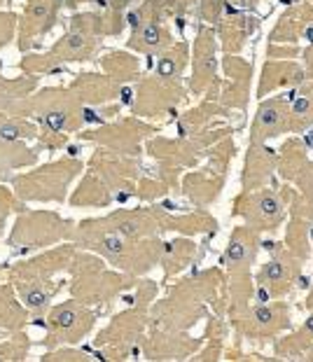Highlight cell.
<instances>
[{"label": "cell", "mask_w": 313, "mask_h": 362, "mask_svg": "<svg viewBox=\"0 0 313 362\" xmlns=\"http://www.w3.org/2000/svg\"><path fill=\"white\" fill-rule=\"evenodd\" d=\"M211 311L227 318L223 267H206L175 281L162 299L152 302L150 325L189 332Z\"/></svg>", "instance_id": "6da1fadb"}, {"label": "cell", "mask_w": 313, "mask_h": 362, "mask_svg": "<svg viewBox=\"0 0 313 362\" xmlns=\"http://www.w3.org/2000/svg\"><path fill=\"white\" fill-rule=\"evenodd\" d=\"M71 243L78 245L80 250H89L103 257L112 269L143 279L159 267L164 238H129L119 234L101 215V218H85L75 222Z\"/></svg>", "instance_id": "7a4b0ae2"}, {"label": "cell", "mask_w": 313, "mask_h": 362, "mask_svg": "<svg viewBox=\"0 0 313 362\" xmlns=\"http://www.w3.org/2000/svg\"><path fill=\"white\" fill-rule=\"evenodd\" d=\"M103 40L105 28L101 12H71L64 35L54 40V45L45 52L21 54V59L17 61V71L24 75L42 78V75H57L66 71L71 64H89V61H96L98 52L103 47Z\"/></svg>", "instance_id": "3957f363"}, {"label": "cell", "mask_w": 313, "mask_h": 362, "mask_svg": "<svg viewBox=\"0 0 313 362\" xmlns=\"http://www.w3.org/2000/svg\"><path fill=\"white\" fill-rule=\"evenodd\" d=\"M159 295V283L138 279L134 285V297L126 309L114 313L110 322L101 327L91 341L96 360L122 362L141 356L143 337L150 327V306Z\"/></svg>", "instance_id": "277c9868"}, {"label": "cell", "mask_w": 313, "mask_h": 362, "mask_svg": "<svg viewBox=\"0 0 313 362\" xmlns=\"http://www.w3.org/2000/svg\"><path fill=\"white\" fill-rule=\"evenodd\" d=\"M136 281V276L112 269L103 257L80 248L68 267V295L101 315L110 313L114 302L124 292L134 290Z\"/></svg>", "instance_id": "5b68a950"}, {"label": "cell", "mask_w": 313, "mask_h": 362, "mask_svg": "<svg viewBox=\"0 0 313 362\" xmlns=\"http://www.w3.org/2000/svg\"><path fill=\"white\" fill-rule=\"evenodd\" d=\"M227 134H232V131L213 127V129L199 131V134L175 136V138L152 136L150 141L145 143V152L155 161L157 175L169 185L173 192V189H180L182 173L194 168L201 159H206L208 150Z\"/></svg>", "instance_id": "8992f818"}, {"label": "cell", "mask_w": 313, "mask_h": 362, "mask_svg": "<svg viewBox=\"0 0 313 362\" xmlns=\"http://www.w3.org/2000/svg\"><path fill=\"white\" fill-rule=\"evenodd\" d=\"M85 171V161L75 152L52 159L47 164H35L24 171L14 173L10 187L24 204H68L73 182Z\"/></svg>", "instance_id": "52a82bcc"}, {"label": "cell", "mask_w": 313, "mask_h": 362, "mask_svg": "<svg viewBox=\"0 0 313 362\" xmlns=\"http://www.w3.org/2000/svg\"><path fill=\"white\" fill-rule=\"evenodd\" d=\"M75 222L78 220L64 218L61 213L47 211V208H26L14 215L10 234H7V250L12 257H26L71 241Z\"/></svg>", "instance_id": "ba28073f"}, {"label": "cell", "mask_w": 313, "mask_h": 362, "mask_svg": "<svg viewBox=\"0 0 313 362\" xmlns=\"http://www.w3.org/2000/svg\"><path fill=\"white\" fill-rule=\"evenodd\" d=\"M26 117L49 134L73 136L87 129L85 103L71 87H37L26 103Z\"/></svg>", "instance_id": "9c48e42d"}, {"label": "cell", "mask_w": 313, "mask_h": 362, "mask_svg": "<svg viewBox=\"0 0 313 362\" xmlns=\"http://www.w3.org/2000/svg\"><path fill=\"white\" fill-rule=\"evenodd\" d=\"M307 152V143L300 136L285 141L278 150L276 173L283 180L280 192L288 202V213L313 222V161Z\"/></svg>", "instance_id": "30bf717a"}, {"label": "cell", "mask_w": 313, "mask_h": 362, "mask_svg": "<svg viewBox=\"0 0 313 362\" xmlns=\"http://www.w3.org/2000/svg\"><path fill=\"white\" fill-rule=\"evenodd\" d=\"M236 145L232 136H225L213 145L206 155V161L201 168H189L182 173L180 178V192L187 199V204L194 208H211L223 194L227 175H229V164L234 159Z\"/></svg>", "instance_id": "8fae6325"}, {"label": "cell", "mask_w": 313, "mask_h": 362, "mask_svg": "<svg viewBox=\"0 0 313 362\" xmlns=\"http://www.w3.org/2000/svg\"><path fill=\"white\" fill-rule=\"evenodd\" d=\"M269 257L253 274L255 279V302H269V299H285L295 285L307 288L309 281H304V264L297 255H293L283 241H262Z\"/></svg>", "instance_id": "7c38bea8"}, {"label": "cell", "mask_w": 313, "mask_h": 362, "mask_svg": "<svg viewBox=\"0 0 313 362\" xmlns=\"http://www.w3.org/2000/svg\"><path fill=\"white\" fill-rule=\"evenodd\" d=\"M227 322L236 341L269 344L293 327V309L285 299L253 302L248 309L229 315Z\"/></svg>", "instance_id": "4fadbf2b"}, {"label": "cell", "mask_w": 313, "mask_h": 362, "mask_svg": "<svg viewBox=\"0 0 313 362\" xmlns=\"http://www.w3.org/2000/svg\"><path fill=\"white\" fill-rule=\"evenodd\" d=\"M98 318H101V313L96 309L73 297L66 302H57L49 306L47 315H45V337L35 344L42 346L45 351L59 349V346H78L94 332Z\"/></svg>", "instance_id": "5bb4252c"}, {"label": "cell", "mask_w": 313, "mask_h": 362, "mask_svg": "<svg viewBox=\"0 0 313 362\" xmlns=\"http://www.w3.org/2000/svg\"><path fill=\"white\" fill-rule=\"evenodd\" d=\"M232 218L243 220V225L259 234H273L285 225L288 202L276 185H264L250 192L241 189L232 202Z\"/></svg>", "instance_id": "9a60e30c"}, {"label": "cell", "mask_w": 313, "mask_h": 362, "mask_svg": "<svg viewBox=\"0 0 313 362\" xmlns=\"http://www.w3.org/2000/svg\"><path fill=\"white\" fill-rule=\"evenodd\" d=\"M159 134L157 124H150L141 117H122V119H110L105 124L98 127H89L85 131H80V141L82 143H91L96 148H105L112 150L117 155H126V157H141L143 145L150 141L152 136Z\"/></svg>", "instance_id": "2e32d148"}, {"label": "cell", "mask_w": 313, "mask_h": 362, "mask_svg": "<svg viewBox=\"0 0 313 362\" xmlns=\"http://www.w3.org/2000/svg\"><path fill=\"white\" fill-rule=\"evenodd\" d=\"M189 89L182 80L164 78L152 71L148 78L136 82L134 89H129V107L131 115L141 119H155L159 115H173L178 105L187 101Z\"/></svg>", "instance_id": "e0dca14e"}, {"label": "cell", "mask_w": 313, "mask_h": 362, "mask_svg": "<svg viewBox=\"0 0 313 362\" xmlns=\"http://www.w3.org/2000/svg\"><path fill=\"white\" fill-rule=\"evenodd\" d=\"M85 168L103 180L105 187L112 192L114 204H124L136 197V185L145 171L141 166V157L117 155V152L105 148H96L91 152Z\"/></svg>", "instance_id": "ac0fdd59"}, {"label": "cell", "mask_w": 313, "mask_h": 362, "mask_svg": "<svg viewBox=\"0 0 313 362\" xmlns=\"http://www.w3.org/2000/svg\"><path fill=\"white\" fill-rule=\"evenodd\" d=\"M78 252V245L71 241H64L52 248H45L33 255L17 257V262H3L0 269L5 274V281L10 283H24V281H49L61 274H68V267Z\"/></svg>", "instance_id": "d6986e66"}, {"label": "cell", "mask_w": 313, "mask_h": 362, "mask_svg": "<svg viewBox=\"0 0 313 362\" xmlns=\"http://www.w3.org/2000/svg\"><path fill=\"white\" fill-rule=\"evenodd\" d=\"M64 0H26L17 24V49L28 54L40 49L42 40L61 24Z\"/></svg>", "instance_id": "ffe728a7"}, {"label": "cell", "mask_w": 313, "mask_h": 362, "mask_svg": "<svg viewBox=\"0 0 313 362\" xmlns=\"http://www.w3.org/2000/svg\"><path fill=\"white\" fill-rule=\"evenodd\" d=\"M218 35L215 28L208 24H199L194 33L192 49H189V59H192V73H189L187 89L189 94L203 96L211 89V84L218 80Z\"/></svg>", "instance_id": "44dd1931"}, {"label": "cell", "mask_w": 313, "mask_h": 362, "mask_svg": "<svg viewBox=\"0 0 313 362\" xmlns=\"http://www.w3.org/2000/svg\"><path fill=\"white\" fill-rule=\"evenodd\" d=\"M201 349V337L196 339L189 332H175L150 325L143 337L141 356L145 360L169 362V360H192V356Z\"/></svg>", "instance_id": "7402d4cb"}, {"label": "cell", "mask_w": 313, "mask_h": 362, "mask_svg": "<svg viewBox=\"0 0 313 362\" xmlns=\"http://www.w3.org/2000/svg\"><path fill=\"white\" fill-rule=\"evenodd\" d=\"M223 71L225 78L215 80L218 101L227 110H246L250 98V78H253V61L241 59L239 54H225L223 57Z\"/></svg>", "instance_id": "603a6c76"}, {"label": "cell", "mask_w": 313, "mask_h": 362, "mask_svg": "<svg viewBox=\"0 0 313 362\" xmlns=\"http://www.w3.org/2000/svg\"><path fill=\"white\" fill-rule=\"evenodd\" d=\"M259 250H262V234L248 225H239L229 234V241L220 255V267L227 276H248L257 264Z\"/></svg>", "instance_id": "cb8c5ba5"}, {"label": "cell", "mask_w": 313, "mask_h": 362, "mask_svg": "<svg viewBox=\"0 0 313 362\" xmlns=\"http://www.w3.org/2000/svg\"><path fill=\"white\" fill-rule=\"evenodd\" d=\"M155 213L162 225V232H173L180 236H215L218 234V220L208 213V208H194V211L173 213L171 206H164L162 202H155Z\"/></svg>", "instance_id": "d4e9b609"}, {"label": "cell", "mask_w": 313, "mask_h": 362, "mask_svg": "<svg viewBox=\"0 0 313 362\" xmlns=\"http://www.w3.org/2000/svg\"><path fill=\"white\" fill-rule=\"evenodd\" d=\"M290 134L288 124V94L266 96L259 101L253 124H250L248 143H269L273 138Z\"/></svg>", "instance_id": "484cf974"}, {"label": "cell", "mask_w": 313, "mask_h": 362, "mask_svg": "<svg viewBox=\"0 0 313 362\" xmlns=\"http://www.w3.org/2000/svg\"><path fill=\"white\" fill-rule=\"evenodd\" d=\"M68 87H71L73 94L85 103V107L108 105L122 96H129V87H119V84L112 82L103 71H85V73L73 75Z\"/></svg>", "instance_id": "4316f807"}, {"label": "cell", "mask_w": 313, "mask_h": 362, "mask_svg": "<svg viewBox=\"0 0 313 362\" xmlns=\"http://www.w3.org/2000/svg\"><path fill=\"white\" fill-rule=\"evenodd\" d=\"M213 28H215L218 45L223 54H241L248 40L253 37V33L259 28V19L250 12L227 7L225 14Z\"/></svg>", "instance_id": "83f0119b"}, {"label": "cell", "mask_w": 313, "mask_h": 362, "mask_svg": "<svg viewBox=\"0 0 313 362\" xmlns=\"http://www.w3.org/2000/svg\"><path fill=\"white\" fill-rule=\"evenodd\" d=\"M307 80V71L295 59H266L257 82V98L262 101L266 96H273L276 91H290Z\"/></svg>", "instance_id": "f1b7e54d"}, {"label": "cell", "mask_w": 313, "mask_h": 362, "mask_svg": "<svg viewBox=\"0 0 313 362\" xmlns=\"http://www.w3.org/2000/svg\"><path fill=\"white\" fill-rule=\"evenodd\" d=\"M119 234L129 238H152L162 236V225L155 213V206H138V208H112L110 213L103 215Z\"/></svg>", "instance_id": "f546056e"}, {"label": "cell", "mask_w": 313, "mask_h": 362, "mask_svg": "<svg viewBox=\"0 0 313 362\" xmlns=\"http://www.w3.org/2000/svg\"><path fill=\"white\" fill-rule=\"evenodd\" d=\"M206 248L196 243L192 236H173L162 245V257H159V267H162V279L169 283L175 276L187 272L189 267L196 264L203 257Z\"/></svg>", "instance_id": "4dcf8cb0"}, {"label": "cell", "mask_w": 313, "mask_h": 362, "mask_svg": "<svg viewBox=\"0 0 313 362\" xmlns=\"http://www.w3.org/2000/svg\"><path fill=\"white\" fill-rule=\"evenodd\" d=\"M278 152L271 150L266 143H248L246 161L241 171V189H259L264 185H271L273 173H276Z\"/></svg>", "instance_id": "1f68e13d"}, {"label": "cell", "mask_w": 313, "mask_h": 362, "mask_svg": "<svg viewBox=\"0 0 313 362\" xmlns=\"http://www.w3.org/2000/svg\"><path fill=\"white\" fill-rule=\"evenodd\" d=\"M14 290L21 299V304L26 306L30 313V320H42L47 315L52 302L68 290V279H49V281H24V283H12Z\"/></svg>", "instance_id": "d6a6232c"}, {"label": "cell", "mask_w": 313, "mask_h": 362, "mask_svg": "<svg viewBox=\"0 0 313 362\" xmlns=\"http://www.w3.org/2000/svg\"><path fill=\"white\" fill-rule=\"evenodd\" d=\"M173 42H175V35H173L171 21L157 19V21H150V24L131 28V35H129L124 47L129 52L138 54V57H159V54H164Z\"/></svg>", "instance_id": "836d02e7"}, {"label": "cell", "mask_w": 313, "mask_h": 362, "mask_svg": "<svg viewBox=\"0 0 313 362\" xmlns=\"http://www.w3.org/2000/svg\"><path fill=\"white\" fill-rule=\"evenodd\" d=\"M313 24V5L311 3H293L280 14L276 26L269 33V45H285V47H297L304 33Z\"/></svg>", "instance_id": "e575fe53"}, {"label": "cell", "mask_w": 313, "mask_h": 362, "mask_svg": "<svg viewBox=\"0 0 313 362\" xmlns=\"http://www.w3.org/2000/svg\"><path fill=\"white\" fill-rule=\"evenodd\" d=\"M37 87H40V78L35 75L21 73L19 78H0V110L26 117V103Z\"/></svg>", "instance_id": "d590c367"}, {"label": "cell", "mask_w": 313, "mask_h": 362, "mask_svg": "<svg viewBox=\"0 0 313 362\" xmlns=\"http://www.w3.org/2000/svg\"><path fill=\"white\" fill-rule=\"evenodd\" d=\"M30 322V313L14 290L10 281L0 283V339L17 334L26 329Z\"/></svg>", "instance_id": "8d00e7d4"}, {"label": "cell", "mask_w": 313, "mask_h": 362, "mask_svg": "<svg viewBox=\"0 0 313 362\" xmlns=\"http://www.w3.org/2000/svg\"><path fill=\"white\" fill-rule=\"evenodd\" d=\"M313 351V309L307 322L273 339V360H309Z\"/></svg>", "instance_id": "74e56055"}, {"label": "cell", "mask_w": 313, "mask_h": 362, "mask_svg": "<svg viewBox=\"0 0 313 362\" xmlns=\"http://www.w3.org/2000/svg\"><path fill=\"white\" fill-rule=\"evenodd\" d=\"M288 94V124L290 134L300 136L313 129V78L300 87L285 91Z\"/></svg>", "instance_id": "f35d334b"}, {"label": "cell", "mask_w": 313, "mask_h": 362, "mask_svg": "<svg viewBox=\"0 0 313 362\" xmlns=\"http://www.w3.org/2000/svg\"><path fill=\"white\" fill-rule=\"evenodd\" d=\"M68 204L73 208H110L114 204V197L96 173H91L89 168H85V173L80 175L78 185L71 189Z\"/></svg>", "instance_id": "ab89813d"}, {"label": "cell", "mask_w": 313, "mask_h": 362, "mask_svg": "<svg viewBox=\"0 0 313 362\" xmlns=\"http://www.w3.org/2000/svg\"><path fill=\"white\" fill-rule=\"evenodd\" d=\"M40 148L24 141H0V182H7L17 171L37 164Z\"/></svg>", "instance_id": "60d3db41"}, {"label": "cell", "mask_w": 313, "mask_h": 362, "mask_svg": "<svg viewBox=\"0 0 313 362\" xmlns=\"http://www.w3.org/2000/svg\"><path fill=\"white\" fill-rule=\"evenodd\" d=\"M98 71H103L119 87H129L141 75V59L129 49H112L103 59H98Z\"/></svg>", "instance_id": "b9f144b4"}, {"label": "cell", "mask_w": 313, "mask_h": 362, "mask_svg": "<svg viewBox=\"0 0 313 362\" xmlns=\"http://www.w3.org/2000/svg\"><path fill=\"white\" fill-rule=\"evenodd\" d=\"M206 329L201 337V349L194 353L192 360L196 362H215L225 356V341H227V332H229V322L218 313H208L206 315Z\"/></svg>", "instance_id": "7bdbcfd3"}, {"label": "cell", "mask_w": 313, "mask_h": 362, "mask_svg": "<svg viewBox=\"0 0 313 362\" xmlns=\"http://www.w3.org/2000/svg\"><path fill=\"white\" fill-rule=\"evenodd\" d=\"M283 245L293 255H297L302 262H307L313 252V222L307 218H300V215H290Z\"/></svg>", "instance_id": "ee69618b"}, {"label": "cell", "mask_w": 313, "mask_h": 362, "mask_svg": "<svg viewBox=\"0 0 313 362\" xmlns=\"http://www.w3.org/2000/svg\"><path fill=\"white\" fill-rule=\"evenodd\" d=\"M37 124L28 117H17L0 110V141H24L35 143L37 138Z\"/></svg>", "instance_id": "f6af8a7d"}, {"label": "cell", "mask_w": 313, "mask_h": 362, "mask_svg": "<svg viewBox=\"0 0 313 362\" xmlns=\"http://www.w3.org/2000/svg\"><path fill=\"white\" fill-rule=\"evenodd\" d=\"M136 3H138V0H108V7L101 12L105 37H119L122 35V30L126 28V14Z\"/></svg>", "instance_id": "bcb514c9"}, {"label": "cell", "mask_w": 313, "mask_h": 362, "mask_svg": "<svg viewBox=\"0 0 313 362\" xmlns=\"http://www.w3.org/2000/svg\"><path fill=\"white\" fill-rule=\"evenodd\" d=\"M35 346L26 329L17 334L0 339V362H24L30 358V349Z\"/></svg>", "instance_id": "7dc6e473"}, {"label": "cell", "mask_w": 313, "mask_h": 362, "mask_svg": "<svg viewBox=\"0 0 313 362\" xmlns=\"http://www.w3.org/2000/svg\"><path fill=\"white\" fill-rule=\"evenodd\" d=\"M164 3H166V0H143V3H136L126 14V26L136 28V26L150 24V21L166 19ZM166 21H169V19H166Z\"/></svg>", "instance_id": "c3c4849f"}, {"label": "cell", "mask_w": 313, "mask_h": 362, "mask_svg": "<svg viewBox=\"0 0 313 362\" xmlns=\"http://www.w3.org/2000/svg\"><path fill=\"white\" fill-rule=\"evenodd\" d=\"M171 194V187L166 185L159 175H152V173H145L138 178V185H136V197L138 202L143 204H155V202H162Z\"/></svg>", "instance_id": "681fc988"}, {"label": "cell", "mask_w": 313, "mask_h": 362, "mask_svg": "<svg viewBox=\"0 0 313 362\" xmlns=\"http://www.w3.org/2000/svg\"><path fill=\"white\" fill-rule=\"evenodd\" d=\"M40 362H94L96 353L91 346H59V349H49L45 351Z\"/></svg>", "instance_id": "f907efd6"}, {"label": "cell", "mask_w": 313, "mask_h": 362, "mask_svg": "<svg viewBox=\"0 0 313 362\" xmlns=\"http://www.w3.org/2000/svg\"><path fill=\"white\" fill-rule=\"evenodd\" d=\"M17 24H19V14H14L12 10H0V57H3V49L10 47V45L17 40ZM5 68V61L0 59V78Z\"/></svg>", "instance_id": "816d5d0a"}, {"label": "cell", "mask_w": 313, "mask_h": 362, "mask_svg": "<svg viewBox=\"0 0 313 362\" xmlns=\"http://www.w3.org/2000/svg\"><path fill=\"white\" fill-rule=\"evenodd\" d=\"M227 7H229L227 0H199V3H196V17H199V24L215 26Z\"/></svg>", "instance_id": "f5cc1de1"}, {"label": "cell", "mask_w": 313, "mask_h": 362, "mask_svg": "<svg viewBox=\"0 0 313 362\" xmlns=\"http://www.w3.org/2000/svg\"><path fill=\"white\" fill-rule=\"evenodd\" d=\"M26 206L28 204H24L17 194H14V189L10 185L0 182V215H3V218H7V220L14 218L17 213L26 211Z\"/></svg>", "instance_id": "db71d44e"}, {"label": "cell", "mask_w": 313, "mask_h": 362, "mask_svg": "<svg viewBox=\"0 0 313 362\" xmlns=\"http://www.w3.org/2000/svg\"><path fill=\"white\" fill-rule=\"evenodd\" d=\"M68 143H71V136L49 134V131H37V138H35V145L40 148V152L45 150L47 155H57L59 150L68 148Z\"/></svg>", "instance_id": "11a10c76"}, {"label": "cell", "mask_w": 313, "mask_h": 362, "mask_svg": "<svg viewBox=\"0 0 313 362\" xmlns=\"http://www.w3.org/2000/svg\"><path fill=\"white\" fill-rule=\"evenodd\" d=\"M194 0H166L164 3V12H166V19L169 21H182L192 10Z\"/></svg>", "instance_id": "9f6ffc18"}, {"label": "cell", "mask_w": 313, "mask_h": 362, "mask_svg": "<svg viewBox=\"0 0 313 362\" xmlns=\"http://www.w3.org/2000/svg\"><path fill=\"white\" fill-rule=\"evenodd\" d=\"M82 7L103 12L105 7H108V0H64V10H68V12H80Z\"/></svg>", "instance_id": "6f0895ef"}, {"label": "cell", "mask_w": 313, "mask_h": 362, "mask_svg": "<svg viewBox=\"0 0 313 362\" xmlns=\"http://www.w3.org/2000/svg\"><path fill=\"white\" fill-rule=\"evenodd\" d=\"M302 40H307V45H304V49H302V59H304V71H307L311 80L313 78V24L309 26L307 33H304Z\"/></svg>", "instance_id": "680465c9"}, {"label": "cell", "mask_w": 313, "mask_h": 362, "mask_svg": "<svg viewBox=\"0 0 313 362\" xmlns=\"http://www.w3.org/2000/svg\"><path fill=\"white\" fill-rule=\"evenodd\" d=\"M229 7H234V10H243V12H255L259 3L262 0H227Z\"/></svg>", "instance_id": "91938a15"}, {"label": "cell", "mask_w": 313, "mask_h": 362, "mask_svg": "<svg viewBox=\"0 0 313 362\" xmlns=\"http://www.w3.org/2000/svg\"><path fill=\"white\" fill-rule=\"evenodd\" d=\"M304 306L311 311L313 309V283H311V288H309V292H307V302H304Z\"/></svg>", "instance_id": "94428289"}, {"label": "cell", "mask_w": 313, "mask_h": 362, "mask_svg": "<svg viewBox=\"0 0 313 362\" xmlns=\"http://www.w3.org/2000/svg\"><path fill=\"white\" fill-rule=\"evenodd\" d=\"M5 232H7V218H3V215H0V241H3Z\"/></svg>", "instance_id": "6125c7cd"}, {"label": "cell", "mask_w": 313, "mask_h": 362, "mask_svg": "<svg viewBox=\"0 0 313 362\" xmlns=\"http://www.w3.org/2000/svg\"><path fill=\"white\" fill-rule=\"evenodd\" d=\"M12 3H14V0H0V10H10Z\"/></svg>", "instance_id": "be15d7a7"}, {"label": "cell", "mask_w": 313, "mask_h": 362, "mask_svg": "<svg viewBox=\"0 0 313 362\" xmlns=\"http://www.w3.org/2000/svg\"><path fill=\"white\" fill-rule=\"evenodd\" d=\"M309 360H313V351H311V356H309Z\"/></svg>", "instance_id": "e7e4bbea"}]
</instances>
